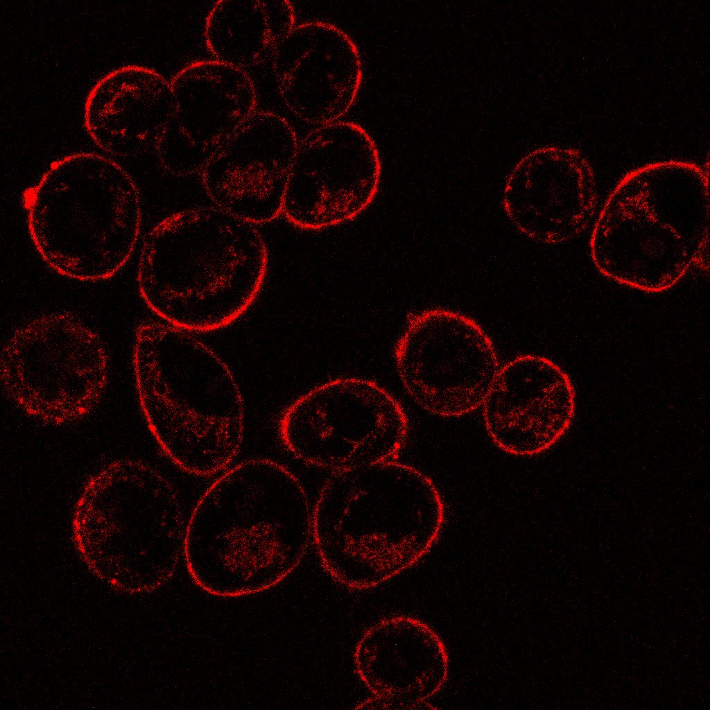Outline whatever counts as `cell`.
I'll return each mask as SVG.
<instances>
[{"mask_svg": "<svg viewBox=\"0 0 710 710\" xmlns=\"http://www.w3.org/2000/svg\"><path fill=\"white\" fill-rule=\"evenodd\" d=\"M312 514L298 478L267 458L243 461L197 501L184 530L183 556L206 594L236 598L281 583L303 560Z\"/></svg>", "mask_w": 710, "mask_h": 710, "instance_id": "6da1fadb", "label": "cell"}, {"mask_svg": "<svg viewBox=\"0 0 710 710\" xmlns=\"http://www.w3.org/2000/svg\"><path fill=\"white\" fill-rule=\"evenodd\" d=\"M444 505L418 469L385 460L334 472L312 513V537L326 572L352 589L374 588L414 565L438 539Z\"/></svg>", "mask_w": 710, "mask_h": 710, "instance_id": "7a4b0ae2", "label": "cell"}, {"mask_svg": "<svg viewBox=\"0 0 710 710\" xmlns=\"http://www.w3.org/2000/svg\"><path fill=\"white\" fill-rule=\"evenodd\" d=\"M269 253L255 225L219 208L175 212L146 234L137 282L146 306L187 331L225 327L253 304Z\"/></svg>", "mask_w": 710, "mask_h": 710, "instance_id": "3957f363", "label": "cell"}, {"mask_svg": "<svg viewBox=\"0 0 710 710\" xmlns=\"http://www.w3.org/2000/svg\"><path fill=\"white\" fill-rule=\"evenodd\" d=\"M708 173L684 161L646 164L616 184L596 220L592 262L604 277L648 293L709 269Z\"/></svg>", "mask_w": 710, "mask_h": 710, "instance_id": "277c9868", "label": "cell"}, {"mask_svg": "<svg viewBox=\"0 0 710 710\" xmlns=\"http://www.w3.org/2000/svg\"><path fill=\"white\" fill-rule=\"evenodd\" d=\"M133 367L141 409L167 457L197 476L228 466L243 442L245 404L223 360L185 330L147 322L136 331Z\"/></svg>", "mask_w": 710, "mask_h": 710, "instance_id": "5b68a950", "label": "cell"}, {"mask_svg": "<svg viewBox=\"0 0 710 710\" xmlns=\"http://www.w3.org/2000/svg\"><path fill=\"white\" fill-rule=\"evenodd\" d=\"M24 202L37 253L62 276L108 279L135 249L140 193L130 174L107 157L82 152L54 161L25 191Z\"/></svg>", "mask_w": 710, "mask_h": 710, "instance_id": "8992f818", "label": "cell"}, {"mask_svg": "<svg viewBox=\"0 0 710 710\" xmlns=\"http://www.w3.org/2000/svg\"><path fill=\"white\" fill-rule=\"evenodd\" d=\"M72 532L89 564L130 561L155 588L173 577L183 552L178 496L162 474L137 460H114L89 478L75 505Z\"/></svg>", "mask_w": 710, "mask_h": 710, "instance_id": "52a82bcc", "label": "cell"}, {"mask_svg": "<svg viewBox=\"0 0 710 710\" xmlns=\"http://www.w3.org/2000/svg\"><path fill=\"white\" fill-rule=\"evenodd\" d=\"M1 378L26 413L51 424L89 414L103 393L108 358L99 336L68 312L37 318L5 343Z\"/></svg>", "mask_w": 710, "mask_h": 710, "instance_id": "ba28073f", "label": "cell"}, {"mask_svg": "<svg viewBox=\"0 0 710 710\" xmlns=\"http://www.w3.org/2000/svg\"><path fill=\"white\" fill-rule=\"evenodd\" d=\"M407 416L376 383L340 378L321 384L284 411L279 435L299 460L339 472L388 460L408 435Z\"/></svg>", "mask_w": 710, "mask_h": 710, "instance_id": "9c48e42d", "label": "cell"}, {"mask_svg": "<svg viewBox=\"0 0 710 710\" xmlns=\"http://www.w3.org/2000/svg\"><path fill=\"white\" fill-rule=\"evenodd\" d=\"M395 354L410 397L442 417H461L482 406L499 370L494 343L481 326L443 309L412 315Z\"/></svg>", "mask_w": 710, "mask_h": 710, "instance_id": "30bf717a", "label": "cell"}, {"mask_svg": "<svg viewBox=\"0 0 710 710\" xmlns=\"http://www.w3.org/2000/svg\"><path fill=\"white\" fill-rule=\"evenodd\" d=\"M381 173L376 143L361 125L341 121L322 125L298 143L282 214L305 230L352 220L374 200Z\"/></svg>", "mask_w": 710, "mask_h": 710, "instance_id": "8fae6325", "label": "cell"}, {"mask_svg": "<svg viewBox=\"0 0 710 710\" xmlns=\"http://www.w3.org/2000/svg\"><path fill=\"white\" fill-rule=\"evenodd\" d=\"M173 109L155 150L175 176L202 171L255 112L257 94L246 71L214 59L187 64L172 77Z\"/></svg>", "mask_w": 710, "mask_h": 710, "instance_id": "7c38bea8", "label": "cell"}, {"mask_svg": "<svg viewBox=\"0 0 710 710\" xmlns=\"http://www.w3.org/2000/svg\"><path fill=\"white\" fill-rule=\"evenodd\" d=\"M298 140L290 123L255 111L202 170V182L218 208L254 225L282 214Z\"/></svg>", "mask_w": 710, "mask_h": 710, "instance_id": "4fadbf2b", "label": "cell"}, {"mask_svg": "<svg viewBox=\"0 0 710 710\" xmlns=\"http://www.w3.org/2000/svg\"><path fill=\"white\" fill-rule=\"evenodd\" d=\"M594 169L578 150L544 148L530 152L513 167L502 193L504 212L527 238L546 245L579 236L596 211Z\"/></svg>", "mask_w": 710, "mask_h": 710, "instance_id": "5bb4252c", "label": "cell"}, {"mask_svg": "<svg viewBox=\"0 0 710 710\" xmlns=\"http://www.w3.org/2000/svg\"><path fill=\"white\" fill-rule=\"evenodd\" d=\"M492 442L515 456L545 452L565 434L575 410L568 374L539 355L515 357L499 370L482 404Z\"/></svg>", "mask_w": 710, "mask_h": 710, "instance_id": "9a60e30c", "label": "cell"}, {"mask_svg": "<svg viewBox=\"0 0 710 710\" xmlns=\"http://www.w3.org/2000/svg\"><path fill=\"white\" fill-rule=\"evenodd\" d=\"M272 67L286 107L300 119L321 125L348 112L363 78L356 44L344 31L322 21L295 26L275 51Z\"/></svg>", "mask_w": 710, "mask_h": 710, "instance_id": "2e32d148", "label": "cell"}, {"mask_svg": "<svg viewBox=\"0 0 710 710\" xmlns=\"http://www.w3.org/2000/svg\"><path fill=\"white\" fill-rule=\"evenodd\" d=\"M354 660L357 674L373 695L395 700L407 709L426 708L424 701L444 684L445 647L424 622L398 616L380 621L361 637Z\"/></svg>", "mask_w": 710, "mask_h": 710, "instance_id": "e0dca14e", "label": "cell"}, {"mask_svg": "<svg viewBox=\"0 0 710 710\" xmlns=\"http://www.w3.org/2000/svg\"><path fill=\"white\" fill-rule=\"evenodd\" d=\"M172 109L171 83L164 76L148 67L126 65L108 72L90 89L84 125L104 152L134 157L155 148Z\"/></svg>", "mask_w": 710, "mask_h": 710, "instance_id": "ac0fdd59", "label": "cell"}, {"mask_svg": "<svg viewBox=\"0 0 710 710\" xmlns=\"http://www.w3.org/2000/svg\"><path fill=\"white\" fill-rule=\"evenodd\" d=\"M295 24L286 0H221L206 17L204 42L214 60L245 71L272 58Z\"/></svg>", "mask_w": 710, "mask_h": 710, "instance_id": "d6986e66", "label": "cell"}]
</instances>
